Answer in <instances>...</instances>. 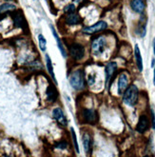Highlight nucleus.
<instances>
[{
    "mask_svg": "<svg viewBox=\"0 0 155 157\" xmlns=\"http://www.w3.org/2000/svg\"><path fill=\"white\" fill-rule=\"evenodd\" d=\"M130 7L135 13H142L145 10V2L144 0H131Z\"/></svg>",
    "mask_w": 155,
    "mask_h": 157,
    "instance_id": "f8f14e48",
    "label": "nucleus"
},
{
    "mask_svg": "<svg viewBox=\"0 0 155 157\" xmlns=\"http://www.w3.org/2000/svg\"><path fill=\"white\" fill-rule=\"evenodd\" d=\"M149 128V118L146 115H141L139 118V121L137 124V127H136V131L140 133H144L145 132H147Z\"/></svg>",
    "mask_w": 155,
    "mask_h": 157,
    "instance_id": "6e6552de",
    "label": "nucleus"
},
{
    "mask_svg": "<svg viewBox=\"0 0 155 157\" xmlns=\"http://www.w3.org/2000/svg\"><path fill=\"white\" fill-rule=\"evenodd\" d=\"M52 116H53L54 119L56 120V122L59 125H61L63 127L67 126V119H66L65 114H64V113L62 112V109L60 108H55L53 109Z\"/></svg>",
    "mask_w": 155,
    "mask_h": 157,
    "instance_id": "1a4fd4ad",
    "label": "nucleus"
},
{
    "mask_svg": "<svg viewBox=\"0 0 155 157\" xmlns=\"http://www.w3.org/2000/svg\"><path fill=\"white\" fill-rule=\"evenodd\" d=\"M75 1H77V2H78V1H82V0H75Z\"/></svg>",
    "mask_w": 155,
    "mask_h": 157,
    "instance_id": "bb28decb",
    "label": "nucleus"
},
{
    "mask_svg": "<svg viewBox=\"0 0 155 157\" xmlns=\"http://www.w3.org/2000/svg\"><path fill=\"white\" fill-rule=\"evenodd\" d=\"M144 157H149V156H144Z\"/></svg>",
    "mask_w": 155,
    "mask_h": 157,
    "instance_id": "cd10ccee",
    "label": "nucleus"
},
{
    "mask_svg": "<svg viewBox=\"0 0 155 157\" xmlns=\"http://www.w3.org/2000/svg\"><path fill=\"white\" fill-rule=\"evenodd\" d=\"M106 45H107V41L104 36H99L98 38H96L92 44V50L93 55H95V56L101 55L105 51Z\"/></svg>",
    "mask_w": 155,
    "mask_h": 157,
    "instance_id": "7ed1b4c3",
    "label": "nucleus"
},
{
    "mask_svg": "<svg viewBox=\"0 0 155 157\" xmlns=\"http://www.w3.org/2000/svg\"><path fill=\"white\" fill-rule=\"evenodd\" d=\"M46 63H47V69L48 71L50 73V75L51 76V78L53 79L54 82H56L55 79V75H54V71H53V67H52V63H51V59L49 55H46Z\"/></svg>",
    "mask_w": 155,
    "mask_h": 157,
    "instance_id": "6ab92c4d",
    "label": "nucleus"
},
{
    "mask_svg": "<svg viewBox=\"0 0 155 157\" xmlns=\"http://www.w3.org/2000/svg\"><path fill=\"white\" fill-rule=\"evenodd\" d=\"M70 83L71 87L80 90H83L85 87V75L83 71H75L74 72L71 73V75L70 77Z\"/></svg>",
    "mask_w": 155,
    "mask_h": 157,
    "instance_id": "f03ea898",
    "label": "nucleus"
},
{
    "mask_svg": "<svg viewBox=\"0 0 155 157\" xmlns=\"http://www.w3.org/2000/svg\"><path fill=\"white\" fill-rule=\"evenodd\" d=\"M107 28H108V24L105 21H99L92 26H88V27L84 28L83 33H87V34H93V33H95L98 32L104 31L107 29Z\"/></svg>",
    "mask_w": 155,
    "mask_h": 157,
    "instance_id": "39448f33",
    "label": "nucleus"
},
{
    "mask_svg": "<svg viewBox=\"0 0 155 157\" xmlns=\"http://www.w3.org/2000/svg\"><path fill=\"white\" fill-rule=\"evenodd\" d=\"M70 133H71V138H72V142H74V149L76 151L77 153L80 152L79 151V146H78V142H77V138H76V134H75V132L74 128H70Z\"/></svg>",
    "mask_w": 155,
    "mask_h": 157,
    "instance_id": "412c9836",
    "label": "nucleus"
},
{
    "mask_svg": "<svg viewBox=\"0 0 155 157\" xmlns=\"http://www.w3.org/2000/svg\"><path fill=\"white\" fill-rule=\"evenodd\" d=\"M83 145H84V149L87 153L90 152V149H92V138L89 133H85L83 135Z\"/></svg>",
    "mask_w": 155,
    "mask_h": 157,
    "instance_id": "dca6fc26",
    "label": "nucleus"
},
{
    "mask_svg": "<svg viewBox=\"0 0 155 157\" xmlns=\"http://www.w3.org/2000/svg\"><path fill=\"white\" fill-rule=\"evenodd\" d=\"M67 24L69 25H76L78 23H80V17L76 14V13H70L67 16V19H66Z\"/></svg>",
    "mask_w": 155,
    "mask_h": 157,
    "instance_id": "f3484780",
    "label": "nucleus"
},
{
    "mask_svg": "<svg viewBox=\"0 0 155 157\" xmlns=\"http://www.w3.org/2000/svg\"><path fill=\"white\" fill-rule=\"evenodd\" d=\"M46 94H47V99L49 102L51 103H53V102H55V101L57 100V97H58V92H57V90L56 88L54 87L53 85H49L48 89H47V92H46Z\"/></svg>",
    "mask_w": 155,
    "mask_h": 157,
    "instance_id": "9b49d317",
    "label": "nucleus"
},
{
    "mask_svg": "<svg viewBox=\"0 0 155 157\" xmlns=\"http://www.w3.org/2000/svg\"><path fill=\"white\" fill-rule=\"evenodd\" d=\"M138 94H139V90H138L137 87L135 85L130 86L124 91V95H123L124 103L127 104V106L133 107L136 103H137Z\"/></svg>",
    "mask_w": 155,
    "mask_h": 157,
    "instance_id": "f257e3e1",
    "label": "nucleus"
},
{
    "mask_svg": "<svg viewBox=\"0 0 155 157\" xmlns=\"http://www.w3.org/2000/svg\"><path fill=\"white\" fill-rule=\"evenodd\" d=\"M51 32H52V34H53V36H54V38H55V40H56V44H57V46H58V49L60 50V52H61V54H62V56H63L64 58H66V57H67L66 50H65V48H64V46H63V44H62V42H61V39H60V37L58 36V34H57L55 29H54V28L51 26Z\"/></svg>",
    "mask_w": 155,
    "mask_h": 157,
    "instance_id": "ddd939ff",
    "label": "nucleus"
},
{
    "mask_svg": "<svg viewBox=\"0 0 155 157\" xmlns=\"http://www.w3.org/2000/svg\"><path fill=\"white\" fill-rule=\"evenodd\" d=\"M127 84H129V78L126 73H121L119 79H118V94H122L124 91L127 88Z\"/></svg>",
    "mask_w": 155,
    "mask_h": 157,
    "instance_id": "9d476101",
    "label": "nucleus"
},
{
    "mask_svg": "<svg viewBox=\"0 0 155 157\" xmlns=\"http://www.w3.org/2000/svg\"><path fill=\"white\" fill-rule=\"evenodd\" d=\"M82 116H83L85 122L89 124H95L97 121V113L94 109H85L82 112Z\"/></svg>",
    "mask_w": 155,
    "mask_h": 157,
    "instance_id": "423d86ee",
    "label": "nucleus"
},
{
    "mask_svg": "<svg viewBox=\"0 0 155 157\" xmlns=\"http://www.w3.org/2000/svg\"><path fill=\"white\" fill-rule=\"evenodd\" d=\"M134 55H135V60H136V65H137V68L140 71H143V59L141 56V52H140L138 45H135Z\"/></svg>",
    "mask_w": 155,
    "mask_h": 157,
    "instance_id": "4468645a",
    "label": "nucleus"
},
{
    "mask_svg": "<svg viewBox=\"0 0 155 157\" xmlns=\"http://www.w3.org/2000/svg\"><path fill=\"white\" fill-rule=\"evenodd\" d=\"M13 22H14V25L18 28H23L26 24V21H25V18L22 14L21 12H18L14 17H13Z\"/></svg>",
    "mask_w": 155,
    "mask_h": 157,
    "instance_id": "2eb2a0df",
    "label": "nucleus"
},
{
    "mask_svg": "<svg viewBox=\"0 0 155 157\" xmlns=\"http://www.w3.org/2000/svg\"><path fill=\"white\" fill-rule=\"evenodd\" d=\"M65 13H74V11H75V7H74V4H70V5H68L66 8H65Z\"/></svg>",
    "mask_w": 155,
    "mask_h": 157,
    "instance_id": "4be33fe9",
    "label": "nucleus"
},
{
    "mask_svg": "<svg viewBox=\"0 0 155 157\" xmlns=\"http://www.w3.org/2000/svg\"><path fill=\"white\" fill-rule=\"evenodd\" d=\"M67 146H68L67 142H65V141H62V142H60V143H58V144L56 145V147H57V149L64 150V149H66Z\"/></svg>",
    "mask_w": 155,
    "mask_h": 157,
    "instance_id": "5701e85b",
    "label": "nucleus"
},
{
    "mask_svg": "<svg viewBox=\"0 0 155 157\" xmlns=\"http://www.w3.org/2000/svg\"><path fill=\"white\" fill-rule=\"evenodd\" d=\"M38 43H39L40 50L42 52L46 51V49H47V41H46V38L44 37L43 34H39L38 35Z\"/></svg>",
    "mask_w": 155,
    "mask_h": 157,
    "instance_id": "aec40b11",
    "label": "nucleus"
},
{
    "mask_svg": "<svg viewBox=\"0 0 155 157\" xmlns=\"http://www.w3.org/2000/svg\"><path fill=\"white\" fill-rule=\"evenodd\" d=\"M153 84L155 86V68H154V77H153Z\"/></svg>",
    "mask_w": 155,
    "mask_h": 157,
    "instance_id": "a878e982",
    "label": "nucleus"
},
{
    "mask_svg": "<svg viewBox=\"0 0 155 157\" xmlns=\"http://www.w3.org/2000/svg\"><path fill=\"white\" fill-rule=\"evenodd\" d=\"M15 9H16V6L12 3H4L2 5H0V14L15 10Z\"/></svg>",
    "mask_w": 155,
    "mask_h": 157,
    "instance_id": "a211bd4d",
    "label": "nucleus"
},
{
    "mask_svg": "<svg viewBox=\"0 0 155 157\" xmlns=\"http://www.w3.org/2000/svg\"><path fill=\"white\" fill-rule=\"evenodd\" d=\"M117 69V64L115 62H109L106 67V86L108 87L114 72Z\"/></svg>",
    "mask_w": 155,
    "mask_h": 157,
    "instance_id": "0eeeda50",
    "label": "nucleus"
},
{
    "mask_svg": "<svg viewBox=\"0 0 155 157\" xmlns=\"http://www.w3.org/2000/svg\"><path fill=\"white\" fill-rule=\"evenodd\" d=\"M153 52H154V55H155V37H154V40H153Z\"/></svg>",
    "mask_w": 155,
    "mask_h": 157,
    "instance_id": "393cba45",
    "label": "nucleus"
},
{
    "mask_svg": "<svg viewBox=\"0 0 155 157\" xmlns=\"http://www.w3.org/2000/svg\"><path fill=\"white\" fill-rule=\"evenodd\" d=\"M70 56L74 60H80L83 58L85 54V49L81 44L78 43H74L69 48Z\"/></svg>",
    "mask_w": 155,
    "mask_h": 157,
    "instance_id": "20e7f679",
    "label": "nucleus"
},
{
    "mask_svg": "<svg viewBox=\"0 0 155 157\" xmlns=\"http://www.w3.org/2000/svg\"><path fill=\"white\" fill-rule=\"evenodd\" d=\"M95 82V79H94V76L93 75H89L88 77V84L89 86H93Z\"/></svg>",
    "mask_w": 155,
    "mask_h": 157,
    "instance_id": "b1692460",
    "label": "nucleus"
}]
</instances>
